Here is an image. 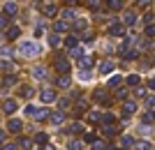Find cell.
I'll use <instances>...</instances> for the list:
<instances>
[{"label":"cell","instance_id":"1","mask_svg":"<svg viewBox=\"0 0 155 150\" xmlns=\"http://www.w3.org/2000/svg\"><path fill=\"white\" fill-rule=\"evenodd\" d=\"M39 49H37V44L35 42H21L19 44V53H23V56H35Z\"/></svg>","mask_w":155,"mask_h":150},{"label":"cell","instance_id":"2","mask_svg":"<svg viewBox=\"0 0 155 150\" xmlns=\"http://www.w3.org/2000/svg\"><path fill=\"white\" fill-rule=\"evenodd\" d=\"M39 9H42L44 16H56L58 14V7L53 5V2H39Z\"/></svg>","mask_w":155,"mask_h":150},{"label":"cell","instance_id":"3","mask_svg":"<svg viewBox=\"0 0 155 150\" xmlns=\"http://www.w3.org/2000/svg\"><path fill=\"white\" fill-rule=\"evenodd\" d=\"M7 129L12 132V134H16V132L23 129V123H21V120H16V118H9V120H7Z\"/></svg>","mask_w":155,"mask_h":150},{"label":"cell","instance_id":"4","mask_svg":"<svg viewBox=\"0 0 155 150\" xmlns=\"http://www.w3.org/2000/svg\"><path fill=\"white\" fill-rule=\"evenodd\" d=\"M56 72H60V74H67V72H70V60L58 58V60H56Z\"/></svg>","mask_w":155,"mask_h":150},{"label":"cell","instance_id":"5","mask_svg":"<svg viewBox=\"0 0 155 150\" xmlns=\"http://www.w3.org/2000/svg\"><path fill=\"white\" fill-rule=\"evenodd\" d=\"M42 102H44V104H51V102H56V92H53L51 88H44V90H42Z\"/></svg>","mask_w":155,"mask_h":150},{"label":"cell","instance_id":"6","mask_svg":"<svg viewBox=\"0 0 155 150\" xmlns=\"http://www.w3.org/2000/svg\"><path fill=\"white\" fill-rule=\"evenodd\" d=\"M2 111H5L7 116L14 113V111H16V102H14V99H5V102H2Z\"/></svg>","mask_w":155,"mask_h":150},{"label":"cell","instance_id":"7","mask_svg":"<svg viewBox=\"0 0 155 150\" xmlns=\"http://www.w3.org/2000/svg\"><path fill=\"white\" fill-rule=\"evenodd\" d=\"M70 83H72V78L67 76V74H60V76L56 78V85H58V88H70Z\"/></svg>","mask_w":155,"mask_h":150},{"label":"cell","instance_id":"8","mask_svg":"<svg viewBox=\"0 0 155 150\" xmlns=\"http://www.w3.org/2000/svg\"><path fill=\"white\" fill-rule=\"evenodd\" d=\"M16 12H19L16 2H9V0H7V2H5V14H7V16H16Z\"/></svg>","mask_w":155,"mask_h":150},{"label":"cell","instance_id":"9","mask_svg":"<svg viewBox=\"0 0 155 150\" xmlns=\"http://www.w3.org/2000/svg\"><path fill=\"white\" fill-rule=\"evenodd\" d=\"M109 72H114V62H111V60H104L102 65H100V74H102V76H107Z\"/></svg>","mask_w":155,"mask_h":150},{"label":"cell","instance_id":"10","mask_svg":"<svg viewBox=\"0 0 155 150\" xmlns=\"http://www.w3.org/2000/svg\"><path fill=\"white\" fill-rule=\"evenodd\" d=\"M19 35H21V30H19L16 26H9V28L5 30V37H7V39H16Z\"/></svg>","mask_w":155,"mask_h":150},{"label":"cell","instance_id":"11","mask_svg":"<svg viewBox=\"0 0 155 150\" xmlns=\"http://www.w3.org/2000/svg\"><path fill=\"white\" fill-rule=\"evenodd\" d=\"M65 46L77 49V46H79V37H77V35H67V37H65Z\"/></svg>","mask_w":155,"mask_h":150},{"label":"cell","instance_id":"12","mask_svg":"<svg viewBox=\"0 0 155 150\" xmlns=\"http://www.w3.org/2000/svg\"><path fill=\"white\" fill-rule=\"evenodd\" d=\"M67 21H56V23H53V33H67Z\"/></svg>","mask_w":155,"mask_h":150},{"label":"cell","instance_id":"13","mask_svg":"<svg viewBox=\"0 0 155 150\" xmlns=\"http://www.w3.org/2000/svg\"><path fill=\"white\" fill-rule=\"evenodd\" d=\"M79 67H81V69H91L93 67V58H88V56L79 58Z\"/></svg>","mask_w":155,"mask_h":150},{"label":"cell","instance_id":"14","mask_svg":"<svg viewBox=\"0 0 155 150\" xmlns=\"http://www.w3.org/2000/svg\"><path fill=\"white\" fill-rule=\"evenodd\" d=\"M81 129H84V127H81V123H72L70 127L65 129V134H79Z\"/></svg>","mask_w":155,"mask_h":150},{"label":"cell","instance_id":"15","mask_svg":"<svg viewBox=\"0 0 155 150\" xmlns=\"http://www.w3.org/2000/svg\"><path fill=\"white\" fill-rule=\"evenodd\" d=\"M32 118H35V120H49L51 116H49V111H46V109H37V113H35Z\"/></svg>","mask_w":155,"mask_h":150},{"label":"cell","instance_id":"16","mask_svg":"<svg viewBox=\"0 0 155 150\" xmlns=\"http://www.w3.org/2000/svg\"><path fill=\"white\" fill-rule=\"evenodd\" d=\"M49 120H51L53 125H63V123H65V113H60V111H58V113H53Z\"/></svg>","mask_w":155,"mask_h":150},{"label":"cell","instance_id":"17","mask_svg":"<svg viewBox=\"0 0 155 150\" xmlns=\"http://www.w3.org/2000/svg\"><path fill=\"white\" fill-rule=\"evenodd\" d=\"M109 35H116V37L123 35V26H120V23H114V26L109 28Z\"/></svg>","mask_w":155,"mask_h":150},{"label":"cell","instance_id":"18","mask_svg":"<svg viewBox=\"0 0 155 150\" xmlns=\"http://www.w3.org/2000/svg\"><path fill=\"white\" fill-rule=\"evenodd\" d=\"M16 145H19V148H23V150H28V148L32 145V141H30V139H23V136H21L19 141H16Z\"/></svg>","mask_w":155,"mask_h":150},{"label":"cell","instance_id":"19","mask_svg":"<svg viewBox=\"0 0 155 150\" xmlns=\"http://www.w3.org/2000/svg\"><path fill=\"white\" fill-rule=\"evenodd\" d=\"M137 111V104L134 102H127V104H125V109H123V113H125V118L130 116V113H134Z\"/></svg>","mask_w":155,"mask_h":150},{"label":"cell","instance_id":"20","mask_svg":"<svg viewBox=\"0 0 155 150\" xmlns=\"http://www.w3.org/2000/svg\"><path fill=\"white\" fill-rule=\"evenodd\" d=\"M19 92H21V97H26V99L32 97V88H30V85H21V90H19Z\"/></svg>","mask_w":155,"mask_h":150},{"label":"cell","instance_id":"21","mask_svg":"<svg viewBox=\"0 0 155 150\" xmlns=\"http://www.w3.org/2000/svg\"><path fill=\"white\" fill-rule=\"evenodd\" d=\"M49 44H51V46H60V35H58V33H51V37H49Z\"/></svg>","mask_w":155,"mask_h":150},{"label":"cell","instance_id":"22","mask_svg":"<svg viewBox=\"0 0 155 150\" xmlns=\"http://www.w3.org/2000/svg\"><path fill=\"white\" fill-rule=\"evenodd\" d=\"M88 120H91L93 125H97V123H102V113H88Z\"/></svg>","mask_w":155,"mask_h":150},{"label":"cell","instance_id":"23","mask_svg":"<svg viewBox=\"0 0 155 150\" xmlns=\"http://www.w3.org/2000/svg\"><path fill=\"white\" fill-rule=\"evenodd\" d=\"M86 26H88V23H86L84 19H77V23H74V30H77V33H81V30H86Z\"/></svg>","mask_w":155,"mask_h":150},{"label":"cell","instance_id":"24","mask_svg":"<svg viewBox=\"0 0 155 150\" xmlns=\"http://www.w3.org/2000/svg\"><path fill=\"white\" fill-rule=\"evenodd\" d=\"M46 141H49V136H46L44 132H42V134H37V136H35V143H39V145H46Z\"/></svg>","mask_w":155,"mask_h":150},{"label":"cell","instance_id":"25","mask_svg":"<svg viewBox=\"0 0 155 150\" xmlns=\"http://www.w3.org/2000/svg\"><path fill=\"white\" fill-rule=\"evenodd\" d=\"M91 150H107V145H104L102 141H93V143H91Z\"/></svg>","mask_w":155,"mask_h":150},{"label":"cell","instance_id":"26","mask_svg":"<svg viewBox=\"0 0 155 150\" xmlns=\"http://www.w3.org/2000/svg\"><path fill=\"white\" fill-rule=\"evenodd\" d=\"M32 74H35V78H44L46 69H44V67H35V72H32Z\"/></svg>","mask_w":155,"mask_h":150},{"label":"cell","instance_id":"27","mask_svg":"<svg viewBox=\"0 0 155 150\" xmlns=\"http://www.w3.org/2000/svg\"><path fill=\"white\" fill-rule=\"evenodd\" d=\"M74 14H77V12H74L72 7H67V9H63V16H65V19H74Z\"/></svg>","mask_w":155,"mask_h":150},{"label":"cell","instance_id":"28","mask_svg":"<svg viewBox=\"0 0 155 150\" xmlns=\"http://www.w3.org/2000/svg\"><path fill=\"white\" fill-rule=\"evenodd\" d=\"M95 99H97V102H107V92H104V90H97L95 92Z\"/></svg>","mask_w":155,"mask_h":150},{"label":"cell","instance_id":"29","mask_svg":"<svg viewBox=\"0 0 155 150\" xmlns=\"http://www.w3.org/2000/svg\"><path fill=\"white\" fill-rule=\"evenodd\" d=\"M127 83L130 85H139V76H137V74H130V76H127Z\"/></svg>","mask_w":155,"mask_h":150},{"label":"cell","instance_id":"30","mask_svg":"<svg viewBox=\"0 0 155 150\" xmlns=\"http://www.w3.org/2000/svg\"><path fill=\"white\" fill-rule=\"evenodd\" d=\"M81 148H84L81 141H70V150H81Z\"/></svg>","mask_w":155,"mask_h":150},{"label":"cell","instance_id":"31","mask_svg":"<svg viewBox=\"0 0 155 150\" xmlns=\"http://www.w3.org/2000/svg\"><path fill=\"white\" fill-rule=\"evenodd\" d=\"M0 69H7V72H9V69H14V65L9 60H2V62H0Z\"/></svg>","mask_w":155,"mask_h":150},{"label":"cell","instance_id":"32","mask_svg":"<svg viewBox=\"0 0 155 150\" xmlns=\"http://www.w3.org/2000/svg\"><path fill=\"white\" fill-rule=\"evenodd\" d=\"M116 85H120V76H114V78H109V88H116Z\"/></svg>","mask_w":155,"mask_h":150},{"label":"cell","instance_id":"33","mask_svg":"<svg viewBox=\"0 0 155 150\" xmlns=\"http://www.w3.org/2000/svg\"><path fill=\"white\" fill-rule=\"evenodd\" d=\"M102 134H104V136H114V134H116V129H114V127H104Z\"/></svg>","mask_w":155,"mask_h":150},{"label":"cell","instance_id":"34","mask_svg":"<svg viewBox=\"0 0 155 150\" xmlns=\"http://www.w3.org/2000/svg\"><path fill=\"white\" fill-rule=\"evenodd\" d=\"M120 143H123L125 148H130V145L134 143V141H132V139H130V136H123V139H120Z\"/></svg>","mask_w":155,"mask_h":150},{"label":"cell","instance_id":"35","mask_svg":"<svg viewBox=\"0 0 155 150\" xmlns=\"http://www.w3.org/2000/svg\"><path fill=\"white\" fill-rule=\"evenodd\" d=\"M72 56H74V58H84V51H81V49H72Z\"/></svg>","mask_w":155,"mask_h":150},{"label":"cell","instance_id":"36","mask_svg":"<svg viewBox=\"0 0 155 150\" xmlns=\"http://www.w3.org/2000/svg\"><path fill=\"white\" fill-rule=\"evenodd\" d=\"M125 23H127V26H130V23H134V14H132V12L125 14Z\"/></svg>","mask_w":155,"mask_h":150},{"label":"cell","instance_id":"37","mask_svg":"<svg viewBox=\"0 0 155 150\" xmlns=\"http://www.w3.org/2000/svg\"><path fill=\"white\" fill-rule=\"evenodd\" d=\"M109 7L111 9H120V0H109Z\"/></svg>","mask_w":155,"mask_h":150},{"label":"cell","instance_id":"38","mask_svg":"<svg viewBox=\"0 0 155 150\" xmlns=\"http://www.w3.org/2000/svg\"><path fill=\"white\" fill-rule=\"evenodd\" d=\"M102 123H114V116L111 113H102Z\"/></svg>","mask_w":155,"mask_h":150},{"label":"cell","instance_id":"39","mask_svg":"<svg viewBox=\"0 0 155 150\" xmlns=\"http://www.w3.org/2000/svg\"><path fill=\"white\" fill-rule=\"evenodd\" d=\"M79 78H84V81H88V78H91V74H88V69H81V72H79Z\"/></svg>","mask_w":155,"mask_h":150},{"label":"cell","instance_id":"40","mask_svg":"<svg viewBox=\"0 0 155 150\" xmlns=\"http://www.w3.org/2000/svg\"><path fill=\"white\" fill-rule=\"evenodd\" d=\"M137 150H153V148H150L148 143H143V141H141V143H137Z\"/></svg>","mask_w":155,"mask_h":150},{"label":"cell","instance_id":"41","mask_svg":"<svg viewBox=\"0 0 155 150\" xmlns=\"http://www.w3.org/2000/svg\"><path fill=\"white\" fill-rule=\"evenodd\" d=\"M7 26V14H0V30Z\"/></svg>","mask_w":155,"mask_h":150},{"label":"cell","instance_id":"42","mask_svg":"<svg viewBox=\"0 0 155 150\" xmlns=\"http://www.w3.org/2000/svg\"><path fill=\"white\" fill-rule=\"evenodd\" d=\"M84 139H86V143H93V141H95V134H93V132H88Z\"/></svg>","mask_w":155,"mask_h":150},{"label":"cell","instance_id":"43","mask_svg":"<svg viewBox=\"0 0 155 150\" xmlns=\"http://www.w3.org/2000/svg\"><path fill=\"white\" fill-rule=\"evenodd\" d=\"M70 102H72V97H70V99H60L58 104H60V109H67V106H70Z\"/></svg>","mask_w":155,"mask_h":150},{"label":"cell","instance_id":"44","mask_svg":"<svg viewBox=\"0 0 155 150\" xmlns=\"http://www.w3.org/2000/svg\"><path fill=\"white\" fill-rule=\"evenodd\" d=\"M26 113H28V116H35V113H37V109H35V106H28V109H26Z\"/></svg>","mask_w":155,"mask_h":150},{"label":"cell","instance_id":"45","mask_svg":"<svg viewBox=\"0 0 155 150\" xmlns=\"http://www.w3.org/2000/svg\"><path fill=\"white\" fill-rule=\"evenodd\" d=\"M14 81H16V78H14V76H7V78H5V85H12Z\"/></svg>","mask_w":155,"mask_h":150},{"label":"cell","instance_id":"46","mask_svg":"<svg viewBox=\"0 0 155 150\" xmlns=\"http://www.w3.org/2000/svg\"><path fill=\"white\" fill-rule=\"evenodd\" d=\"M2 150H16V145H14V143H7L5 148H2Z\"/></svg>","mask_w":155,"mask_h":150},{"label":"cell","instance_id":"47","mask_svg":"<svg viewBox=\"0 0 155 150\" xmlns=\"http://www.w3.org/2000/svg\"><path fill=\"white\" fill-rule=\"evenodd\" d=\"M148 35H155V26H148V30H146Z\"/></svg>","mask_w":155,"mask_h":150},{"label":"cell","instance_id":"48","mask_svg":"<svg viewBox=\"0 0 155 150\" xmlns=\"http://www.w3.org/2000/svg\"><path fill=\"white\" fill-rule=\"evenodd\" d=\"M2 141H5V132H0V143H2Z\"/></svg>","mask_w":155,"mask_h":150},{"label":"cell","instance_id":"49","mask_svg":"<svg viewBox=\"0 0 155 150\" xmlns=\"http://www.w3.org/2000/svg\"><path fill=\"white\" fill-rule=\"evenodd\" d=\"M150 88H155V78H153V81H150Z\"/></svg>","mask_w":155,"mask_h":150},{"label":"cell","instance_id":"50","mask_svg":"<svg viewBox=\"0 0 155 150\" xmlns=\"http://www.w3.org/2000/svg\"><path fill=\"white\" fill-rule=\"evenodd\" d=\"M97 2H100V0H93V2H91V5H97Z\"/></svg>","mask_w":155,"mask_h":150},{"label":"cell","instance_id":"51","mask_svg":"<svg viewBox=\"0 0 155 150\" xmlns=\"http://www.w3.org/2000/svg\"><path fill=\"white\" fill-rule=\"evenodd\" d=\"M70 2H77V0H70Z\"/></svg>","mask_w":155,"mask_h":150},{"label":"cell","instance_id":"52","mask_svg":"<svg viewBox=\"0 0 155 150\" xmlns=\"http://www.w3.org/2000/svg\"><path fill=\"white\" fill-rule=\"evenodd\" d=\"M46 2H53V0H46Z\"/></svg>","mask_w":155,"mask_h":150}]
</instances>
